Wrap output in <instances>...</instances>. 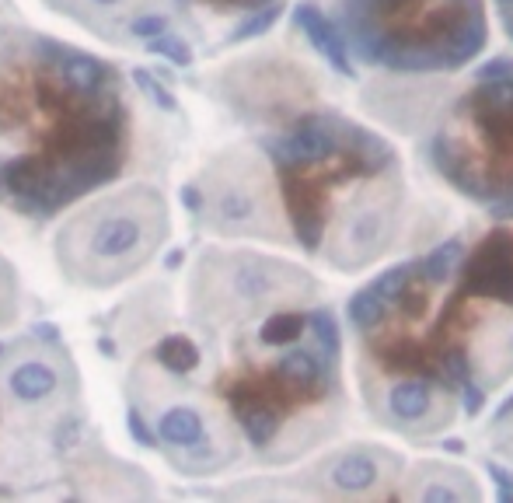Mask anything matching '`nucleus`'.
Masks as SVG:
<instances>
[{
    "instance_id": "nucleus-10",
    "label": "nucleus",
    "mask_w": 513,
    "mask_h": 503,
    "mask_svg": "<svg viewBox=\"0 0 513 503\" xmlns=\"http://www.w3.org/2000/svg\"><path fill=\"white\" fill-rule=\"evenodd\" d=\"M151 53L165 56V60H171L175 67H189V63H192V46L185 39H178V35H171V32H165L161 39L151 42Z\"/></svg>"
},
{
    "instance_id": "nucleus-7",
    "label": "nucleus",
    "mask_w": 513,
    "mask_h": 503,
    "mask_svg": "<svg viewBox=\"0 0 513 503\" xmlns=\"http://www.w3.org/2000/svg\"><path fill=\"white\" fill-rule=\"evenodd\" d=\"M7 392L18 406H42L56 399V392H63L60 367L49 364L46 357H21L7 371Z\"/></svg>"
},
{
    "instance_id": "nucleus-16",
    "label": "nucleus",
    "mask_w": 513,
    "mask_h": 503,
    "mask_svg": "<svg viewBox=\"0 0 513 503\" xmlns=\"http://www.w3.org/2000/svg\"><path fill=\"white\" fill-rule=\"evenodd\" d=\"M77 441H81V420H67L56 430V451H70Z\"/></svg>"
},
{
    "instance_id": "nucleus-18",
    "label": "nucleus",
    "mask_w": 513,
    "mask_h": 503,
    "mask_svg": "<svg viewBox=\"0 0 513 503\" xmlns=\"http://www.w3.org/2000/svg\"><path fill=\"white\" fill-rule=\"evenodd\" d=\"M0 353H4V346H0Z\"/></svg>"
},
{
    "instance_id": "nucleus-5",
    "label": "nucleus",
    "mask_w": 513,
    "mask_h": 503,
    "mask_svg": "<svg viewBox=\"0 0 513 503\" xmlns=\"http://www.w3.org/2000/svg\"><path fill=\"white\" fill-rule=\"evenodd\" d=\"M168 235L165 203L151 189H126L91 203L56 238V255L67 276L81 283H119L140 269Z\"/></svg>"
},
{
    "instance_id": "nucleus-6",
    "label": "nucleus",
    "mask_w": 513,
    "mask_h": 503,
    "mask_svg": "<svg viewBox=\"0 0 513 503\" xmlns=\"http://www.w3.org/2000/svg\"><path fill=\"white\" fill-rule=\"evenodd\" d=\"M35 53H39L42 67H46L49 74L60 81V88L70 91L77 102H95V98L116 91L112 70L105 67L102 60H95L91 53L56 46V42H46V39H35Z\"/></svg>"
},
{
    "instance_id": "nucleus-4",
    "label": "nucleus",
    "mask_w": 513,
    "mask_h": 503,
    "mask_svg": "<svg viewBox=\"0 0 513 503\" xmlns=\"http://www.w3.org/2000/svg\"><path fill=\"white\" fill-rule=\"evenodd\" d=\"M322 18L349 67L395 81L465 74L496 28L489 0H329Z\"/></svg>"
},
{
    "instance_id": "nucleus-12",
    "label": "nucleus",
    "mask_w": 513,
    "mask_h": 503,
    "mask_svg": "<svg viewBox=\"0 0 513 503\" xmlns=\"http://www.w3.org/2000/svg\"><path fill=\"white\" fill-rule=\"evenodd\" d=\"M14 301H18V287H14V273L4 259H0V329L14 318Z\"/></svg>"
},
{
    "instance_id": "nucleus-14",
    "label": "nucleus",
    "mask_w": 513,
    "mask_h": 503,
    "mask_svg": "<svg viewBox=\"0 0 513 503\" xmlns=\"http://www.w3.org/2000/svg\"><path fill=\"white\" fill-rule=\"evenodd\" d=\"M493 7V21L500 28V35L507 39V46L513 49V0H489Z\"/></svg>"
},
{
    "instance_id": "nucleus-13",
    "label": "nucleus",
    "mask_w": 513,
    "mask_h": 503,
    "mask_svg": "<svg viewBox=\"0 0 513 503\" xmlns=\"http://www.w3.org/2000/svg\"><path fill=\"white\" fill-rule=\"evenodd\" d=\"M168 32V14H140V18L130 21V35L133 39L154 42Z\"/></svg>"
},
{
    "instance_id": "nucleus-3",
    "label": "nucleus",
    "mask_w": 513,
    "mask_h": 503,
    "mask_svg": "<svg viewBox=\"0 0 513 503\" xmlns=\"http://www.w3.org/2000/svg\"><path fill=\"white\" fill-rule=\"evenodd\" d=\"M360 109L391 130L419 172L482 221H513V60L496 56L444 81L370 77Z\"/></svg>"
},
{
    "instance_id": "nucleus-8",
    "label": "nucleus",
    "mask_w": 513,
    "mask_h": 503,
    "mask_svg": "<svg viewBox=\"0 0 513 503\" xmlns=\"http://www.w3.org/2000/svg\"><path fill=\"white\" fill-rule=\"evenodd\" d=\"M482 448L513 472V392L482 420Z\"/></svg>"
},
{
    "instance_id": "nucleus-11",
    "label": "nucleus",
    "mask_w": 513,
    "mask_h": 503,
    "mask_svg": "<svg viewBox=\"0 0 513 503\" xmlns=\"http://www.w3.org/2000/svg\"><path fill=\"white\" fill-rule=\"evenodd\" d=\"M133 81H137V88L144 91V95L151 98V102L158 105V109H165V112H178L175 95H171L168 88H161L158 77H154V74H147V70H133Z\"/></svg>"
},
{
    "instance_id": "nucleus-1",
    "label": "nucleus",
    "mask_w": 513,
    "mask_h": 503,
    "mask_svg": "<svg viewBox=\"0 0 513 503\" xmlns=\"http://www.w3.org/2000/svg\"><path fill=\"white\" fill-rule=\"evenodd\" d=\"M360 413L405 444L479 423L513 392V221H468L374 269L342 304Z\"/></svg>"
},
{
    "instance_id": "nucleus-2",
    "label": "nucleus",
    "mask_w": 513,
    "mask_h": 503,
    "mask_svg": "<svg viewBox=\"0 0 513 503\" xmlns=\"http://www.w3.org/2000/svg\"><path fill=\"white\" fill-rule=\"evenodd\" d=\"M224 161L252 196L248 238L290 245L332 276L363 280L458 224V203L360 105L325 98Z\"/></svg>"
},
{
    "instance_id": "nucleus-17",
    "label": "nucleus",
    "mask_w": 513,
    "mask_h": 503,
    "mask_svg": "<svg viewBox=\"0 0 513 503\" xmlns=\"http://www.w3.org/2000/svg\"><path fill=\"white\" fill-rule=\"evenodd\" d=\"M88 4H95V7H123L126 0H88Z\"/></svg>"
},
{
    "instance_id": "nucleus-9",
    "label": "nucleus",
    "mask_w": 513,
    "mask_h": 503,
    "mask_svg": "<svg viewBox=\"0 0 513 503\" xmlns=\"http://www.w3.org/2000/svg\"><path fill=\"white\" fill-rule=\"evenodd\" d=\"M154 360L165 367L175 378H185V374H196L199 364H203V350L192 336H182V332H171V336L161 339L154 346Z\"/></svg>"
},
{
    "instance_id": "nucleus-15",
    "label": "nucleus",
    "mask_w": 513,
    "mask_h": 503,
    "mask_svg": "<svg viewBox=\"0 0 513 503\" xmlns=\"http://www.w3.org/2000/svg\"><path fill=\"white\" fill-rule=\"evenodd\" d=\"M126 430H130V437L140 448H154V441H158V434H151V427H147V420L137 409H130V416H126Z\"/></svg>"
}]
</instances>
